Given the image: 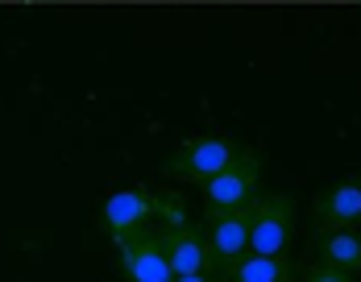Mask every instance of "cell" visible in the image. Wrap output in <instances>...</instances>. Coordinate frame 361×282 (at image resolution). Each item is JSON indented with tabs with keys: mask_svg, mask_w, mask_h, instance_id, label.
I'll return each instance as SVG.
<instances>
[{
	"mask_svg": "<svg viewBox=\"0 0 361 282\" xmlns=\"http://www.w3.org/2000/svg\"><path fill=\"white\" fill-rule=\"evenodd\" d=\"M175 282H224V278H216V274H200V278H175Z\"/></svg>",
	"mask_w": 361,
	"mask_h": 282,
	"instance_id": "4fadbf2b",
	"label": "cell"
},
{
	"mask_svg": "<svg viewBox=\"0 0 361 282\" xmlns=\"http://www.w3.org/2000/svg\"><path fill=\"white\" fill-rule=\"evenodd\" d=\"M295 237V200L287 191H262L253 200V233H250V253L262 257H279L290 249Z\"/></svg>",
	"mask_w": 361,
	"mask_h": 282,
	"instance_id": "3957f363",
	"label": "cell"
},
{
	"mask_svg": "<svg viewBox=\"0 0 361 282\" xmlns=\"http://www.w3.org/2000/svg\"><path fill=\"white\" fill-rule=\"evenodd\" d=\"M361 224V171L341 183L324 187L312 204V228L320 233H341V228H357Z\"/></svg>",
	"mask_w": 361,
	"mask_h": 282,
	"instance_id": "8992f818",
	"label": "cell"
},
{
	"mask_svg": "<svg viewBox=\"0 0 361 282\" xmlns=\"http://www.w3.org/2000/svg\"><path fill=\"white\" fill-rule=\"evenodd\" d=\"M299 262L290 257V253H279V257H262V253H250V257H241L224 282H295L299 278Z\"/></svg>",
	"mask_w": 361,
	"mask_h": 282,
	"instance_id": "9c48e42d",
	"label": "cell"
},
{
	"mask_svg": "<svg viewBox=\"0 0 361 282\" xmlns=\"http://www.w3.org/2000/svg\"><path fill=\"white\" fill-rule=\"evenodd\" d=\"M149 220H154V191L149 187H125L104 200V228H109L112 245L149 228Z\"/></svg>",
	"mask_w": 361,
	"mask_h": 282,
	"instance_id": "ba28073f",
	"label": "cell"
},
{
	"mask_svg": "<svg viewBox=\"0 0 361 282\" xmlns=\"http://www.w3.org/2000/svg\"><path fill=\"white\" fill-rule=\"evenodd\" d=\"M299 282H353V274L332 270V266H324V262H312V266L299 270Z\"/></svg>",
	"mask_w": 361,
	"mask_h": 282,
	"instance_id": "7c38bea8",
	"label": "cell"
},
{
	"mask_svg": "<svg viewBox=\"0 0 361 282\" xmlns=\"http://www.w3.org/2000/svg\"><path fill=\"white\" fill-rule=\"evenodd\" d=\"M257 195H262V154H257V149H241V154L204 187V216H200V220H212V216L245 208Z\"/></svg>",
	"mask_w": 361,
	"mask_h": 282,
	"instance_id": "6da1fadb",
	"label": "cell"
},
{
	"mask_svg": "<svg viewBox=\"0 0 361 282\" xmlns=\"http://www.w3.org/2000/svg\"><path fill=\"white\" fill-rule=\"evenodd\" d=\"M121 274L125 282H175L171 266H166V249H162V233L158 228H142L133 237L121 241Z\"/></svg>",
	"mask_w": 361,
	"mask_h": 282,
	"instance_id": "52a82bcc",
	"label": "cell"
},
{
	"mask_svg": "<svg viewBox=\"0 0 361 282\" xmlns=\"http://www.w3.org/2000/svg\"><path fill=\"white\" fill-rule=\"evenodd\" d=\"M154 216L162 220V228H179V224H187L191 216H187V208H183V195L179 191H154Z\"/></svg>",
	"mask_w": 361,
	"mask_h": 282,
	"instance_id": "8fae6325",
	"label": "cell"
},
{
	"mask_svg": "<svg viewBox=\"0 0 361 282\" xmlns=\"http://www.w3.org/2000/svg\"><path fill=\"white\" fill-rule=\"evenodd\" d=\"M316 262H324L332 270H345V274H361V228H341V233H320L316 237Z\"/></svg>",
	"mask_w": 361,
	"mask_h": 282,
	"instance_id": "30bf717a",
	"label": "cell"
},
{
	"mask_svg": "<svg viewBox=\"0 0 361 282\" xmlns=\"http://www.w3.org/2000/svg\"><path fill=\"white\" fill-rule=\"evenodd\" d=\"M245 145H237L233 137H220V133H208V137H191L183 141L179 149L162 162L166 175L183 178V183H195V187H208L212 178L241 154Z\"/></svg>",
	"mask_w": 361,
	"mask_h": 282,
	"instance_id": "7a4b0ae2",
	"label": "cell"
},
{
	"mask_svg": "<svg viewBox=\"0 0 361 282\" xmlns=\"http://www.w3.org/2000/svg\"><path fill=\"white\" fill-rule=\"evenodd\" d=\"M204 233H208V249H212V262H216V278H224L241 257H250V233H253V204L237 212H224L212 220H200Z\"/></svg>",
	"mask_w": 361,
	"mask_h": 282,
	"instance_id": "277c9868",
	"label": "cell"
},
{
	"mask_svg": "<svg viewBox=\"0 0 361 282\" xmlns=\"http://www.w3.org/2000/svg\"><path fill=\"white\" fill-rule=\"evenodd\" d=\"M162 233V249H166V266L175 278H200V274H216L212 249H208V233L200 220H187L179 228H158Z\"/></svg>",
	"mask_w": 361,
	"mask_h": 282,
	"instance_id": "5b68a950",
	"label": "cell"
}]
</instances>
